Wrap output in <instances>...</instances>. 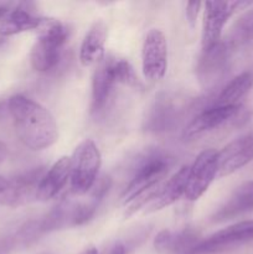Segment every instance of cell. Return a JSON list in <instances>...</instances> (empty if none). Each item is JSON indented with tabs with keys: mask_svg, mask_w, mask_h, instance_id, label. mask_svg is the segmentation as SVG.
<instances>
[{
	"mask_svg": "<svg viewBox=\"0 0 253 254\" xmlns=\"http://www.w3.org/2000/svg\"><path fill=\"white\" fill-rule=\"evenodd\" d=\"M7 111L20 141L30 150H44L57 141L59 130L54 116L34 99L15 94L7 99Z\"/></svg>",
	"mask_w": 253,
	"mask_h": 254,
	"instance_id": "cell-1",
	"label": "cell"
},
{
	"mask_svg": "<svg viewBox=\"0 0 253 254\" xmlns=\"http://www.w3.org/2000/svg\"><path fill=\"white\" fill-rule=\"evenodd\" d=\"M171 164L170 156L160 150H150L141 156L128 186L122 193V202L126 206L124 217L128 218L153 201Z\"/></svg>",
	"mask_w": 253,
	"mask_h": 254,
	"instance_id": "cell-2",
	"label": "cell"
},
{
	"mask_svg": "<svg viewBox=\"0 0 253 254\" xmlns=\"http://www.w3.org/2000/svg\"><path fill=\"white\" fill-rule=\"evenodd\" d=\"M111 188V179L102 178L89 191L86 200L67 197L60 201L41 221H39L40 232L64 230L77 227L92 220L99 203Z\"/></svg>",
	"mask_w": 253,
	"mask_h": 254,
	"instance_id": "cell-3",
	"label": "cell"
},
{
	"mask_svg": "<svg viewBox=\"0 0 253 254\" xmlns=\"http://www.w3.org/2000/svg\"><path fill=\"white\" fill-rule=\"evenodd\" d=\"M118 84L138 87L140 83L128 60L109 55L99 62L92 78V113L98 116L106 111Z\"/></svg>",
	"mask_w": 253,
	"mask_h": 254,
	"instance_id": "cell-4",
	"label": "cell"
},
{
	"mask_svg": "<svg viewBox=\"0 0 253 254\" xmlns=\"http://www.w3.org/2000/svg\"><path fill=\"white\" fill-rule=\"evenodd\" d=\"M39 37L30 54V62L35 71L49 72L59 64L63 46L68 37V30L60 20L42 17Z\"/></svg>",
	"mask_w": 253,
	"mask_h": 254,
	"instance_id": "cell-5",
	"label": "cell"
},
{
	"mask_svg": "<svg viewBox=\"0 0 253 254\" xmlns=\"http://www.w3.org/2000/svg\"><path fill=\"white\" fill-rule=\"evenodd\" d=\"M102 156L92 139H84L71 156L69 190L73 196H84L93 189L101 169Z\"/></svg>",
	"mask_w": 253,
	"mask_h": 254,
	"instance_id": "cell-6",
	"label": "cell"
},
{
	"mask_svg": "<svg viewBox=\"0 0 253 254\" xmlns=\"http://www.w3.org/2000/svg\"><path fill=\"white\" fill-rule=\"evenodd\" d=\"M44 174V168H36L10 178L0 176V205L15 208L36 201Z\"/></svg>",
	"mask_w": 253,
	"mask_h": 254,
	"instance_id": "cell-7",
	"label": "cell"
},
{
	"mask_svg": "<svg viewBox=\"0 0 253 254\" xmlns=\"http://www.w3.org/2000/svg\"><path fill=\"white\" fill-rule=\"evenodd\" d=\"M252 5L251 1H207L202 21V49L207 50L220 42L226 22L237 10Z\"/></svg>",
	"mask_w": 253,
	"mask_h": 254,
	"instance_id": "cell-8",
	"label": "cell"
},
{
	"mask_svg": "<svg viewBox=\"0 0 253 254\" xmlns=\"http://www.w3.org/2000/svg\"><path fill=\"white\" fill-rule=\"evenodd\" d=\"M141 69L148 81L158 82L168 71V40L159 29H151L141 47Z\"/></svg>",
	"mask_w": 253,
	"mask_h": 254,
	"instance_id": "cell-9",
	"label": "cell"
},
{
	"mask_svg": "<svg viewBox=\"0 0 253 254\" xmlns=\"http://www.w3.org/2000/svg\"><path fill=\"white\" fill-rule=\"evenodd\" d=\"M217 176V151L206 149L196 156L192 165L189 166L185 198L196 201L208 190Z\"/></svg>",
	"mask_w": 253,
	"mask_h": 254,
	"instance_id": "cell-10",
	"label": "cell"
},
{
	"mask_svg": "<svg viewBox=\"0 0 253 254\" xmlns=\"http://www.w3.org/2000/svg\"><path fill=\"white\" fill-rule=\"evenodd\" d=\"M253 241V220L231 225L202 240L193 254H211Z\"/></svg>",
	"mask_w": 253,
	"mask_h": 254,
	"instance_id": "cell-11",
	"label": "cell"
},
{
	"mask_svg": "<svg viewBox=\"0 0 253 254\" xmlns=\"http://www.w3.org/2000/svg\"><path fill=\"white\" fill-rule=\"evenodd\" d=\"M253 160V134L240 136L217 151V176L223 178L245 168Z\"/></svg>",
	"mask_w": 253,
	"mask_h": 254,
	"instance_id": "cell-12",
	"label": "cell"
},
{
	"mask_svg": "<svg viewBox=\"0 0 253 254\" xmlns=\"http://www.w3.org/2000/svg\"><path fill=\"white\" fill-rule=\"evenodd\" d=\"M228 47L218 42L213 47L203 50L197 64V78L205 91H211L222 79L227 68Z\"/></svg>",
	"mask_w": 253,
	"mask_h": 254,
	"instance_id": "cell-13",
	"label": "cell"
},
{
	"mask_svg": "<svg viewBox=\"0 0 253 254\" xmlns=\"http://www.w3.org/2000/svg\"><path fill=\"white\" fill-rule=\"evenodd\" d=\"M241 106L218 107L211 106L195 117L185 129V138H195L212 131L231 122L240 113Z\"/></svg>",
	"mask_w": 253,
	"mask_h": 254,
	"instance_id": "cell-14",
	"label": "cell"
},
{
	"mask_svg": "<svg viewBox=\"0 0 253 254\" xmlns=\"http://www.w3.org/2000/svg\"><path fill=\"white\" fill-rule=\"evenodd\" d=\"M201 241L200 233L191 227L164 230L156 236L154 247L160 254H193Z\"/></svg>",
	"mask_w": 253,
	"mask_h": 254,
	"instance_id": "cell-15",
	"label": "cell"
},
{
	"mask_svg": "<svg viewBox=\"0 0 253 254\" xmlns=\"http://www.w3.org/2000/svg\"><path fill=\"white\" fill-rule=\"evenodd\" d=\"M253 212V180L241 184L212 215L213 222H226Z\"/></svg>",
	"mask_w": 253,
	"mask_h": 254,
	"instance_id": "cell-16",
	"label": "cell"
},
{
	"mask_svg": "<svg viewBox=\"0 0 253 254\" xmlns=\"http://www.w3.org/2000/svg\"><path fill=\"white\" fill-rule=\"evenodd\" d=\"M71 176V158L62 156L51 168L45 171L39 190H37V201H46L56 197L62 189L67 185Z\"/></svg>",
	"mask_w": 253,
	"mask_h": 254,
	"instance_id": "cell-17",
	"label": "cell"
},
{
	"mask_svg": "<svg viewBox=\"0 0 253 254\" xmlns=\"http://www.w3.org/2000/svg\"><path fill=\"white\" fill-rule=\"evenodd\" d=\"M189 166H181L165 185L159 189L158 193L153 198L148 207H145V212H155V211L163 210L168 206L173 205L176 201L180 200L183 196H185L186 184H188Z\"/></svg>",
	"mask_w": 253,
	"mask_h": 254,
	"instance_id": "cell-18",
	"label": "cell"
},
{
	"mask_svg": "<svg viewBox=\"0 0 253 254\" xmlns=\"http://www.w3.org/2000/svg\"><path fill=\"white\" fill-rule=\"evenodd\" d=\"M108 36V27L103 21L94 22L88 30L79 49L82 66L89 67L99 64L104 59V45Z\"/></svg>",
	"mask_w": 253,
	"mask_h": 254,
	"instance_id": "cell-19",
	"label": "cell"
},
{
	"mask_svg": "<svg viewBox=\"0 0 253 254\" xmlns=\"http://www.w3.org/2000/svg\"><path fill=\"white\" fill-rule=\"evenodd\" d=\"M42 22V17L35 16L25 9H15L7 11L0 20V37L11 36L20 32L37 30Z\"/></svg>",
	"mask_w": 253,
	"mask_h": 254,
	"instance_id": "cell-20",
	"label": "cell"
},
{
	"mask_svg": "<svg viewBox=\"0 0 253 254\" xmlns=\"http://www.w3.org/2000/svg\"><path fill=\"white\" fill-rule=\"evenodd\" d=\"M253 86V76L250 72H242L231 79L216 98L212 106L230 107L240 106V101L250 92Z\"/></svg>",
	"mask_w": 253,
	"mask_h": 254,
	"instance_id": "cell-21",
	"label": "cell"
},
{
	"mask_svg": "<svg viewBox=\"0 0 253 254\" xmlns=\"http://www.w3.org/2000/svg\"><path fill=\"white\" fill-rule=\"evenodd\" d=\"M178 106L171 102L169 97H163L155 101V104L151 108L146 121L148 130L164 131L168 130L176 121Z\"/></svg>",
	"mask_w": 253,
	"mask_h": 254,
	"instance_id": "cell-22",
	"label": "cell"
},
{
	"mask_svg": "<svg viewBox=\"0 0 253 254\" xmlns=\"http://www.w3.org/2000/svg\"><path fill=\"white\" fill-rule=\"evenodd\" d=\"M253 37V10L246 12L233 29V41L245 42Z\"/></svg>",
	"mask_w": 253,
	"mask_h": 254,
	"instance_id": "cell-23",
	"label": "cell"
},
{
	"mask_svg": "<svg viewBox=\"0 0 253 254\" xmlns=\"http://www.w3.org/2000/svg\"><path fill=\"white\" fill-rule=\"evenodd\" d=\"M201 5L202 4L198 1H190L186 5V19H188V22L191 29L196 26V21H197L196 19L198 16V12H200Z\"/></svg>",
	"mask_w": 253,
	"mask_h": 254,
	"instance_id": "cell-24",
	"label": "cell"
},
{
	"mask_svg": "<svg viewBox=\"0 0 253 254\" xmlns=\"http://www.w3.org/2000/svg\"><path fill=\"white\" fill-rule=\"evenodd\" d=\"M108 254H126V245L123 242H121V241H118V242H116L112 246Z\"/></svg>",
	"mask_w": 253,
	"mask_h": 254,
	"instance_id": "cell-25",
	"label": "cell"
},
{
	"mask_svg": "<svg viewBox=\"0 0 253 254\" xmlns=\"http://www.w3.org/2000/svg\"><path fill=\"white\" fill-rule=\"evenodd\" d=\"M7 156V146L4 141L0 140V164L6 159Z\"/></svg>",
	"mask_w": 253,
	"mask_h": 254,
	"instance_id": "cell-26",
	"label": "cell"
},
{
	"mask_svg": "<svg viewBox=\"0 0 253 254\" xmlns=\"http://www.w3.org/2000/svg\"><path fill=\"white\" fill-rule=\"evenodd\" d=\"M6 112L9 113V111H7V102L0 101V118H1Z\"/></svg>",
	"mask_w": 253,
	"mask_h": 254,
	"instance_id": "cell-27",
	"label": "cell"
},
{
	"mask_svg": "<svg viewBox=\"0 0 253 254\" xmlns=\"http://www.w3.org/2000/svg\"><path fill=\"white\" fill-rule=\"evenodd\" d=\"M79 254H98V251H97V248L94 247H88Z\"/></svg>",
	"mask_w": 253,
	"mask_h": 254,
	"instance_id": "cell-28",
	"label": "cell"
},
{
	"mask_svg": "<svg viewBox=\"0 0 253 254\" xmlns=\"http://www.w3.org/2000/svg\"><path fill=\"white\" fill-rule=\"evenodd\" d=\"M6 12H7V10L5 9V7H0V20L5 16V14H6Z\"/></svg>",
	"mask_w": 253,
	"mask_h": 254,
	"instance_id": "cell-29",
	"label": "cell"
},
{
	"mask_svg": "<svg viewBox=\"0 0 253 254\" xmlns=\"http://www.w3.org/2000/svg\"><path fill=\"white\" fill-rule=\"evenodd\" d=\"M1 42H2V37H0V45H1Z\"/></svg>",
	"mask_w": 253,
	"mask_h": 254,
	"instance_id": "cell-30",
	"label": "cell"
}]
</instances>
